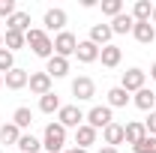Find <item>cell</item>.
<instances>
[{
  "instance_id": "obj_30",
  "label": "cell",
  "mask_w": 156,
  "mask_h": 153,
  "mask_svg": "<svg viewBox=\"0 0 156 153\" xmlns=\"http://www.w3.org/2000/svg\"><path fill=\"white\" fill-rule=\"evenodd\" d=\"M9 69H15V57H12V51L0 48V75H6Z\"/></svg>"
},
{
  "instance_id": "obj_5",
  "label": "cell",
  "mask_w": 156,
  "mask_h": 153,
  "mask_svg": "<svg viewBox=\"0 0 156 153\" xmlns=\"http://www.w3.org/2000/svg\"><path fill=\"white\" fill-rule=\"evenodd\" d=\"M57 123H60V126H66V129H69V126L78 129V126L84 123V111H81L78 105H63V108L57 111Z\"/></svg>"
},
{
  "instance_id": "obj_24",
  "label": "cell",
  "mask_w": 156,
  "mask_h": 153,
  "mask_svg": "<svg viewBox=\"0 0 156 153\" xmlns=\"http://www.w3.org/2000/svg\"><path fill=\"white\" fill-rule=\"evenodd\" d=\"M18 150H21V153H39V150H42V141H39L36 135L24 132V135L18 138Z\"/></svg>"
},
{
  "instance_id": "obj_37",
  "label": "cell",
  "mask_w": 156,
  "mask_h": 153,
  "mask_svg": "<svg viewBox=\"0 0 156 153\" xmlns=\"http://www.w3.org/2000/svg\"><path fill=\"white\" fill-rule=\"evenodd\" d=\"M150 18H153V21H156V6H153V15H150Z\"/></svg>"
},
{
  "instance_id": "obj_7",
  "label": "cell",
  "mask_w": 156,
  "mask_h": 153,
  "mask_svg": "<svg viewBox=\"0 0 156 153\" xmlns=\"http://www.w3.org/2000/svg\"><path fill=\"white\" fill-rule=\"evenodd\" d=\"M120 87H123L126 93H138V90L144 87V72H141L138 66L126 69V72H123V78H120Z\"/></svg>"
},
{
  "instance_id": "obj_35",
  "label": "cell",
  "mask_w": 156,
  "mask_h": 153,
  "mask_svg": "<svg viewBox=\"0 0 156 153\" xmlns=\"http://www.w3.org/2000/svg\"><path fill=\"white\" fill-rule=\"evenodd\" d=\"M63 153H87V150H81V147H72V150H63Z\"/></svg>"
},
{
  "instance_id": "obj_33",
  "label": "cell",
  "mask_w": 156,
  "mask_h": 153,
  "mask_svg": "<svg viewBox=\"0 0 156 153\" xmlns=\"http://www.w3.org/2000/svg\"><path fill=\"white\" fill-rule=\"evenodd\" d=\"M144 129H147V135H156V111H150V117L144 120Z\"/></svg>"
},
{
  "instance_id": "obj_40",
  "label": "cell",
  "mask_w": 156,
  "mask_h": 153,
  "mask_svg": "<svg viewBox=\"0 0 156 153\" xmlns=\"http://www.w3.org/2000/svg\"><path fill=\"white\" fill-rule=\"evenodd\" d=\"M0 153H3V150H0Z\"/></svg>"
},
{
  "instance_id": "obj_11",
  "label": "cell",
  "mask_w": 156,
  "mask_h": 153,
  "mask_svg": "<svg viewBox=\"0 0 156 153\" xmlns=\"http://www.w3.org/2000/svg\"><path fill=\"white\" fill-rule=\"evenodd\" d=\"M27 84H30V90H33L36 96H45V93H51V75H48V72H33Z\"/></svg>"
},
{
  "instance_id": "obj_20",
  "label": "cell",
  "mask_w": 156,
  "mask_h": 153,
  "mask_svg": "<svg viewBox=\"0 0 156 153\" xmlns=\"http://www.w3.org/2000/svg\"><path fill=\"white\" fill-rule=\"evenodd\" d=\"M132 27H135V18L129 12H120L117 18H111V33H132Z\"/></svg>"
},
{
  "instance_id": "obj_36",
  "label": "cell",
  "mask_w": 156,
  "mask_h": 153,
  "mask_svg": "<svg viewBox=\"0 0 156 153\" xmlns=\"http://www.w3.org/2000/svg\"><path fill=\"white\" fill-rule=\"evenodd\" d=\"M150 78H153V81H156V63H153V66H150Z\"/></svg>"
},
{
  "instance_id": "obj_10",
  "label": "cell",
  "mask_w": 156,
  "mask_h": 153,
  "mask_svg": "<svg viewBox=\"0 0 156 153\" xmlns=\"http://www.w3.org/2000/svg\"><path fill=\"white\" fill-rule=\"evenodd\" d=\"M132 36L141 42V45H150L156 39V27L150 24V21H135V27H132Z\"/></svg>"
},
{
  "instance_id": "obj_1",
  "label": "cell",
  "mask_w": 156,
  "mask_h": 153,
  "mask_svg": "<svg viewBox=\"0 0 156 153\" xmlns=\"http://www.w3.org/2000/svg\"><path fill=\"white\" fill-rule=\"evenodd\" d=\"M24 39H27V45L33 48V54H36V57H45V60L54 57V39L48 36L45 30H39V27H30V30L24 33Z\"/></svg>"
},
{
  "instance_id": "obj_16",
  "label": "cell",
  "mask_w": 156,
  "mask_h": 153,
  "mask_svg": "<svg viewBox=\"0 0 156 153\" xmlns=\"http://www.w3.org/2000/svg\"><path fill=\"white\" fill-rule=\"evenodd\" d=\"M75 57L81 60V63H93V60H99V48L93 45V42H90V39H84V42H78Z\"/></svg>"
},
{
  "instance_id": "obj_6",
  "label": "cell",
  "mask_w": 156,
  "mask_h": 153,
  "mask_svg": "<svg viewBox=\"0 0 156 153\" xmlns=\"http://www.w3.org/2000/svg\"><path fill=\"white\" fill-rule=\"evenodd\" d=\"M72 93H75L78 102H87V99H93V96H96V84H93V78L78 75L75 81H72Z\"/></svg>"
},
{
  "instance_id": "obj_39",
  "label": "cell",
  "mask_w": 156,
  "mask_h": 153,
  "mask_svg": "<svg viewBox=\"0 0 156 153\" xmlns=\"http://www.w3.org/2000/svg\"><path fill=\"white\" fill-rule=\"evenodd\" d=\"M0 84H3V75H0Z\"/></svg>"
},
{
  "instance_id": "obj_25",
  "label": "cell",
  "mask_w": 156,
  "mask_h": 153,
  "mask_svg": "<svg viewBox=\"0 0 156 153\" xmlns=\"http://www.w3.org/2000/svg\"><path fill=\"white\" fill-rule=\"evenodd\" d=\"M63 105H60V96L57 93H45L39 96V111H45V114H54V111H60Z\"/></svg>"
},
{
  "instance_id": "obj_38",
  "label": "cell",
  "mask_w": 156,
  "mask_h": 153,
  "mask_svg": "<svg viewBox=\"0 0 156 153\" xmlns=\"http://www.w3.org/2000/svg\"><path fill=\"white\" fill-rule=\"evenodd\" d=\"M0 48H3V33H0Z\"/></svg>"
},
{
  "instance_id": "obj_4",
  "label": "cell",
  "mask_w": 156,
  "mask_h": 153,
  "mask_svg": "<svg viewBox=\"0 0 156 153\" xmlns=\"http://www.w3.org/2000/svg\"><path fill=\"white\" fill-rule=\"evenodd\" d=\"M84 117H87V126H93V129H105L108 123H114V114H111L108 105H96V108H90Z\"/></svg>"
},
{
  "instance_id": "obj_34",
  "label": "cell",
  "mask_w": 156,
  "mask_h": 153,
  "mask_svg": "<svg viewBox=\"0 0 156 153\" xmlns=\"http://www.w3.org/2000/svg\"><path fill=\"white\" fill-rule=\"evenodd\" d=\"M96 153H120V150H117V147H99Z\"/></svg>"
},
{
  "instance_id": "obj_21",
  "label": "cell",
  "mask_w": 156,
  "mask_h": 153,
  "mask_svg": "<svg viewBox=\"0 0 156 153\" xmlns=\"http://www.w3.org/2000/svg\"><path fill=\"white\" fill-rule=\"evenodd\" d=\"M132 102H135V108H141V111H153L156 93H153V90H147V87H141V90L135 93V99H132Z\"/></svg>"
},
{
  "instance_id": "obj_18",
  "label": "cell",
  "mask_w": 156,
  "mask_h": 153,
  "mask_svg": "<svg viewBox=\"0 0 156 153\" xmlns=\"http://www.w3.org/2000/svg\"><path fill=\"white\" fill-rule=\"evenodd\" d=\"M102 138H105V147L123 144V126H120V123H108V126L102 129Z\"/></svg>"
},
{
  "instance_id": "obj_19",
  "label": "cell",
  "mask_w": 156,
  "mask_h": 153,
  "mask_svg": "<svg viewBox=\"0 0 156 153\" xmlns=\"http://www.w3.org/2000/svg\"><path fill=\"white\" fill-rule=\"evenodd\" d=\"M45 72H48L51 78H63V75H69V60H66V57H57V54H54V57L48 60Z\"/></svg>"
},
{
  "instance_id": "obj_13",
  "label": "cell",
  "mask_w": 156,
  "mask_h": 153,
  "mask_svg": "<svg viewBox=\"0 0 156 153\" xmlns=\"http://www.w3.org/2000/svg\"><path fill=\"white\" fill-rule=\"evenodd\" d=\"M99 60H102V66L114 69V66H120V60H123V51L117 45H105V48H99Z\"/></svg>"
},
{
  "instance_id": "obj_3",
  "label": "cell",
  "mask_w": 156,
  "mask_h": 153,
  "mask_svg": "<svg viewBox=\"0 0 156 153\" xmlns=\"http://www.w3.org/2000/svg\"><path fill=\"white\" fill-rule=\"evenodd\" d=\"M75 48H78V39H75V33H69V30H63V33H57L54 36V54L57 57H72L75 54Z\"/></svg>"
},
{
  "instance_id": "obj_8",
  "label": "cell",
  "mask_w": 156,
  "mask_h": 153,
  "mask_svg": "<svg viewBox=\"0 0 156 153\" xmlns=\"http://www.w3.org/2000/svg\"><path fill=\"white\" fill-rule=\"evenodd\" d=\"M144 138H147V129H144V123H141V120H129V123L123 126V141H126V144H132V147H135L138 141H144Z\"/></svg>"
},
{
  "instance_id": "obj_2",
  "label": "cell",
  "mask_w": 156,
  "mask_h": 153,
  "mask_svg": "<svg viewBox=\"0 0 156 153\" xmlns=\"http://www.w3.org/2000/svg\"><path fill=\"white\" fill-rule=\"evenodd\" d=\"M63 144H66V126L48 123V126H45V138H42L45 153H63Z\"/></svg>"
},
{
  "instance_id": "obj_27",
  "label": "cell",
  "mask_w": 156,
  "mask_h": 153,
  "mask_svg": "<svg viewBox=\"0 0 156 153\" xmlns=\"http://www.w3.org/2000/svg\"><path fill=\"white\" fill-rule=\"evenodd\" d=\"M12 123H15L18 129H30V126H33V111H30V108H24V105H21V108H15Z\"/></svg>"
},
{
  "instance_id": "obj_12",
  "label": "cell",
  "mask_w": 156,
  "mask_h": 153,
  "mask_svg": "<svg viewBox=\"0 0 156 153\" xmlns=\"http://www.w3.org/2000/svg\"><path fill=\"white\" fill-rule=\"evenodd\" d=\"M42 24H45V30H60V33H63V27H66V12H63V9H48L45 18H42Z\"/></svg>"
},
{
  "instance_id": "obj_23",
  "label": "cell",
  "mask_w": 156,
  "mask_h": 153,
  "mask_svg": "<svg viewBox=\"0 0 156 153\" xmlns=\"http://www.w3.org/2000/svg\"><path fill=\"white\" fill-rule=\"evenodd\" d=\"M129 105V93L123 87H111L108 90V108H126Z\"/></svg>"
},
{
  "instance_id": "obj_9",
  "label": "cell",
  "mask_w": 156,
  "mask_h": 153,
  "mask_svg": "<svg viewBox=\"0 0 156 153\" xmlns=\"http://www.w3.org/2000/svg\"><path fill=\"white\" fill-rule=\"evenodd\" d=\"M111 24H93L90 27V42L96 45V48H105V45H111Z\"/></svg>"
},
{
  "instance_id": "obj_28",
  "label": "cell",
  "mask_w": 156,
  "mask_h": 153,
  "mask_svg": "<svg viewBox=\"0 0 156 153\" xmlns=\"http://www.w3.org/2000/svg\"><path fill=\"white\" fill-rule=\"evenodd\" d=\"M150 15H153V3L150 0H138L135 9H132V18L135 21H150Z\"/></svg>"
},
{
  "instance_id": "obj_15",
  "label": "cell",
  "mask_w": 156,
  "mask_h": 153,
  "mask_svg": "<svg viewBox=\"0 0 156 153\" xmlns=\"http://www.w3.org/2000/svg\"><path fill=\"white\" fill-rule=\"evenodd\" d=\"M75 144L81 147V150H87L90 144H96V129L87 126V123H81V126L75 129Z\"/></svg>"
},
{
  "instance_id": "obj_32",
  "label": "cell",
  "mask_w": 156,
  "mask_h": 153,
  "mask_svg": "<svg viewBox=\"0 0 156 153\" xmlns=\"http://www.w3.org/2000/svg\"><path fill=\"white\" fill-rule=\"evenodd\" d=\"M18 9H15V0H0V18H12Z\"/></svg>"
},
{
  "instance_id": "obj_26",
  "label": "cell",
  "mask_w": 156,
  "mask_h": 153,
  "mask_svg": "<svg viewBox=\"0 0 156 153\" xmlns=\"http://www.w3.org/2000/svg\"><path fill=\"white\" fill-rule=\"evenodd\" d=\"M18 138H21V129L15 123H3L0 126V144H18Z\"/></svg>"
},
{
  "instance_id": "obj_14",
  "label": "cell",
  "mask_w": 156,
  "mask_h": 153,
  "mask_svg": "<svg viewBox=\"0 0 156 153\" xmlns=\"http://www.w3.org/2000/svg\"><path fill=\"white\" fill-rule=\"evenodd\" d=\"M27 81H30V72H24L21 66H15V69L6 72V87H9V90H21V87H27Z\"/></svg>"
},
{
  "instance_id": "obj_17",
  "label": "cell",
  "mask_w": 156,
  "mask_h": 153,
  "mask_svg": "<svg viewBox=\"0 0 156 153\" xmlns=\"http://www.w3.org/2000/svg\"><path fill=\"white\" fill-rule=\"evenodd\" d=\"M6 30H15V33H27L30 30V12H15L12 18H6Z\"/></svg>"
},
{
  "instance_id": "obj_31",
  "label": "cell",
  "mask_w": 156,
  "mask_h": 153,
  "mask_svg": "<svg viewBox=\"0 0 156 153\" xmlns=\"http://www.w3.org/2000/svg\"><path fill=\"white\" fill-rule=\"evenodd\" d=\"M132 150L135 153H156V135H147L144 141H138Z\"/></svg>"
},
{
  "instance_id": "obj_29",
  "label": "cell",
  "mask_w": 156,
  "mask_h": 153,
  "mask_svg": "<svg viewBox=\"0 0 156 153\" xmlns=\"http://www.w3.org/2000/svg\"><path fill=\"white\" fill-rule=\"evenodd\" d=\"M102 12H105L108 18H117V15L123 12V0H102Z\"/></svg>"
},
{
  "instance_id": "obj_22",
  "label": "cell",
  "mask_w": 156,
  "mask_h": 153,
  "mask_svg": "<svg viewBox=\"0 0 156 153\" xmlns=\"http://www.w3.org/2000/svg\"><path fill=\"white\" fill-rule=\"evenodd\" d=\"M24 45H27L24 33H15V30H6V33H3V48H6V51H12V54H15L18 48H24Z\"/></svg>"
}]
</instances>
